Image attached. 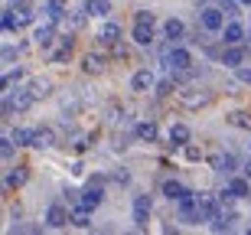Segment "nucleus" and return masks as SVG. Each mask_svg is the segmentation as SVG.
<instances>
[{
	"label": "nucleus",
	"mask_w": 251,
	"mask_h": 235,
	"mask_svg": "<svg viewBox=\"0 0 251 235\" xmlns=\"http://www.w3.org/2000/svg\"><path fill=\"white\" fill-rule=\"evenodd\" d=\"M134 23H150V26H157V17H153L150 10H137V13H134Z\"/></svg>",
	"instance_id": "nucleus-31"
},
{
	"label": "nucleus",
	"mask_w": 251,
	"mask_h": 235,
	"mask_svg": "<svg viewBox=\"0 0 251 235\" xmlns=\"http://www.w3.org/2000/svg\"><path fill=\"white\" fill-rule=\"evenodd\" d=\"M248 151H251V144H248Z\"/></svg>",
	"instance_id": "nucleus-38"
},
{
	"label": "nucleus",
	"mask_w": 251,
	"mask_h": 235,
	"mask_svg": "<svg viewBox=\"0 0 251 235\" xmlns=\"http://www.w3.org/2000/svg\"><path fill=\"white\" fill-rule=\"evenodd\" d=\"M167 59H170V66L173 69H179V72H186V69H193L196 62H193V52H189L186 46H170V52H167Z\"/></svg>",
	"instance_id": "nucleus-6"
},
{
	"label": "nucleus",
	"mask_w": 251,
	"mask_h": 235,
	"mask_svg": "<svg viewBox=\"0 0 251 235\" xmlns=\"http://www.w3.org/2000/svg\"><path fill=\"white\" fill-rule=\"evenodd\" d=\"M225 189H228V193H232L235 199H245V196L251 193V180L245 177V173H242V177H228V183H225Z\"/></svg>",
	"instance_id": "nucleus-14"
},
{
	"label": "nucleus",
	"mask_w": 251,
	"mask_h": 235,
	"mask_svg": "<svg viewBox=\"0 0 251 235\" xmlns=\"http://www.w3.org/2000/svg\"><path fill=\"white\" fill-rule=\"evenodd\" d=\"M242 173H245V177L251 180V157H248V163H245V167H242Z\"/></svg>",
	"instance_id": "nucleus-36"
},
{
	"label": "nucleus",
	"mask_w": 251,
	"mask_h": 235,
	"mask_svg": "<svg viewBox=\"0 0 251 235\" xmlns=\"http://www.w3.org/2000/svg\"><path fill=\"white\" fill-rule=\"evenodd\" d=\"M235 72H238V78H242V82H248V85H251V69H248V66L235 69Z\"/></svg>",
	"instance_id": "nucleus-33"
},
{
	"label": "nucleus",
	"mask_w": 251,
	"mask_h": 235,
	"mask_svg": "<svg viewBox=\"0 0 251 235\" xmlns=\"http://www.w3.org/2000/svg\"><path fill=\"white\" fill-rule=\"evenodd\" d=\"M212 170L219 173V177H235V170H238V160H235V154H215L212 157Z\"/></svg>",
	"instance_id": "nucleus-7"
},
{
	"label": "nucleus",
	"mask_w": 251,
	"mask_h": 235,
	"mask_svg": "<svg viewBox=\"0 0 251 235\" xmlns=\"http://www.w3.org/2000/svg\"><path fill=\"white\" fill-rule=\"evenodd\" d=\"M13 56H20V46L13 49V46H3V66H10L13 62Z\"/></svg>",
	"instance_id": "nucleus-32"
},
{
	"label": "nucleus",
	"mask_w": 251,
	"mask_h": 235,
	"mask_svg": "<svg viewBox=\"0 0 251 235\" xmlns=\"http://www.w3.org/2000/svg\"><path fill=\"white\" fill-rule=\"evenodd\" d=\"M20 78H23V72H20V69H10L7 76H3V92H10L13 82H20Z\"/></svg>",
	"instance_id": "nucleus-30"
},
{
	"label": "nucleus",
	"mask_w": 251,
	"mask_h": 235,
	"mask_svg": "<svg viewBox=\"0 0 251 235\" xmlns=\"http://www.w3.org/2000/svg\"><path fill=\"white\" fill-rule=\"evenodd\" d=\"M225 13L219 3H205L202 10H199V26H202V33H222L225 29Z\"/></svg>",
	"instance_id": "nucleus-1"
},
{
	"label": "nucleus",
	"mask_w": 251,
	"mask_h": 235,
	"mask_svg": "<svg viewBox=\"0 0 251 235\" xmlns=\"http://www.w3.org/2000/svg\"><path fill=\"white\" fill-rule=\"evenodd\" d=\"M20 26L23 23H20V17H13V7H3V33H17Z\"/></svg>",
	"instance_id": "nucleus-22"
},
{
	"label": "nucleus",
	"mask_w": 251,
	"mask_h": 235,
	"mask_svg": "<svg viewBox=\"0 0 251 235\" xmlns=\"http://www.w3.org/2000/svg\"><path fill=\"white\" fill-rule=\"evenodd\" d=\"M33 43H36L39 49H49L52 43H56V23L49 20V23H43V26L33 29Z\"/></svg>",
	"instance_id": "nucleus-9"
},
{
	"label": "nucleus",
	"mask_w": 251,
	"mask_h": 235,
	"mask_svg": "<svg viewBox=\"0 0 251 235\" xmlns=\"http://www.w3.org/2000/svg\"><path fill=\"white\" fill-rule=\"evenodd\" d=\"M137 137L140 141H157V124L153 121H140L137 124Z\"/></svg>",
	"instance_id": "nucleus-23"
},
{
	"label": "nucleus",
	"mask_w": 251,
	"mask_h": 235,
	"mask_svg": "<svg viewBox=\"0 0 251 235\" xmlns=\"http://www.w3.org/2000/svg\"><path fill=\"white\" fill-rule=\"evenodd\" d=\"M13 147H17V141H13L10 134H3V141H0V157L10 160V157H13Z\"/></svg>",
	"instance_id": "nucleus-28"
},
{
	"label": "nucleus",
	"mask_w": 251,
	"mask_h": 235,
	"mask_svg": "<svg viewBox=\"0 0 251 235\" xmlns=\"http://www.w3.org/2000/svg\"><path fill=\"white\" fill-rule=\"evenodd\" d=\"M85 13L88 17H108L111 13V0H85Z\"/></svg>",
	"instance_id": "nucleus-19"
},
{
	"label": "nucleus",
	"mask_w": 251,
	"mask_h": 235,
	"mask_svg": "<svg viewBox=\"0 0 251 235\" xmlns=\"http://www.w3.org/2000/svg\"><path fill=\"white\" fill-rule=\"evenodd\" d=\"M150 212H153V199L147 196V193H140V196H134V226L144 229L147 226Z\"/></svg>",
	"instance_id": "nucleus-5"
},
{
	"label": "nucleus",
	"mask_w": 251,
	"mask_h": 235,
	"mask_svg": "<svg viewBox=\"0 0 251 235\" xmlns=\"http://www.w3.org/2000/svg\"><path fill=\"white\" fill-rule=\"evenodd\" d=\"M10 137L17 141V147H29V141H33V131H29V128H17V131H10Z\"/></svg>",
	"instance_id": "nucleus-25"
},
{
	"label": "nucleus",
	"mask_w": 251,
	"mask_h": 235,
	"mask_svg": "<svg viewBox=\"0 0 251 235\" xmlns=\"http://www.w3.org/2000/svg\"><path fill=\"white\" fill-rule=\"evenodd\" d=\"M130 39H134L137 46H153V26H150V23H134Z\"/></svg>",
	"instance_id": "nucleus-17"
},
{
	"label": "nucleus",
	"mask_w": 251,
	"mask_h": 235,
	"mask_svg": "<svg viewBox=\"0 0 251 235\" xmlns=\"http://www.w3.org/2000/svg\"><path fill=\"white\" fill-rule=\"evenodd\" d=\"M26 167H13V170H7V177H3V186L7 189H17V186H23L26 183Z\"/></svg>",
	"instance_id": "nucleus-20"
},
{
	"label": "nucleus",
	"mask_w": 251,
	"mask_h": 235,
	"mask_svg": "<svg viewBox=\"0 0 251 235\" xmlns=\"http://www.w3.org/2000/svg\"><path fill=\"white\" fill-rule=\"evenodd\" d=\"M189 141H193V131H189L186 124H173V128H170V147H173V151H183Z\"/></svg>",
	"instance_id": "nucleus-12"
},
{
	"label": "nucleus",
	"mask_w": 251,
	"mask_h": 235,
	"mask_svg": "<svg viewBox=\"0 0 251 235\" xmlns=\"http://www.w3.org/2000/svg\"><path fill=\"white\" fill-rule=\"evenodd\" d=\"M98 39H101L104 46H114V43H121V23H118V20H104L101 29H98Z\"/></svg>",
	"instance_id": "nucleus-10"
},
{
	"label": "nucleus",
	"mask_w": 251,
	"mask_h": 235,
	"mask_svg": "<svg viewBox=\"0 0 251 235\" xmlns=\"http://www.w3.org/2000/svg\"><path fill=\"white\" fill-rule=\"evenodd\" d=\"M242 3H245V7H251V0H242Z\"/></svg>",
	"instance_id": "nucleus-37"
},
{
	"label": "nucleus",
	"mask_w": 251,
	"mask_h": 235,
	"mask_svg": "<svg viewBox=\"0 0 251 235\" xmlns=\"http://www.w3.org/2000/svg\"><path fill=\"white\" fill-rule=\"evenodd\" d=\"M183 154H186V160H199V157H202V154L196 151V147H189V144H186V147H183Z\"/></svg>",
	"instance_id": "nucleus-34"
},
{
	"label": "nucleus",
	"mask_w": 251,
	"mask_h": 235,
	"mask_svg": "<svg viewBox=\"0 0 251 235\" xmlns=\"http://www.w3.org/2000/svg\"><path fill=\"white\" fill-rule=\"evenodd\" d=\"M160 193H163L170 203H176V199H183L189 193V186H183L179 180H163V183H160Z\"/></svg>",
	"instance_id": "nucleus-15"
},
{
	"label": "nucleus",
	"mask_w": 251,
	"mask_h": 235,
	"mask_svg": "<svg viewBox=\"0 0 251 235\" xmlns=\"http://www.w3.org/2000/svg\"><path fill=\"white\" fill-rule=\"evenodd\" d=\"M72 226L88 229V226H92V209L82 206V203H78V206H72Z\"/></svg>",
	"instance_id": "nucleus-21"
},
{
	"label": "nucleus",
	"mask_w": 251,
	"mask_h": 235,
	"mask_svg": "<svg viewBox=\"0 0 251 235\" xmlns=\"http://www.w3.org/2000/svg\"><path fill=\"white\" fill-rule=\"evenodd\" d=\"M101 203H104V186H101V180H98V183L92 180V186H88V189L82 193V206H88V209H98Z\"/></svg>",
	"instance_id": "nucleus-11"
},
{
	"label": "nucleus",
	"mask_w": 251,
	"mask_h": 235,
	"mask_svg": "<svg viewBox=\"0 0 251 235\" xmlns=\"http://www.w3.org/2000/svg\"><path fill=\"white\" fill-rule=\"evenodd\" d=\"M248 36H251V29H248Z\"/></svg>",
	"instance_id": "nucleus-39"
},
{
	"label": "nucleus",
	"mask_w": 251,
	"mask_h": 235,
	"mask_svg": "<svg viewBox=\"0 0 251 235\" xmlns=\"http://www.w3.org/2000/svg\"><path fill=\"white\" fill-rule=\"evenodd\" d=\"M219 7L228 20H238V7H242V0H219Z\"/></svg>",
	"instance_id": "nucleus-27"
},
{
	"label": "nucleus",
	"mask_w": 251,
	"mask_h": 235,
	"mask_svg": "<svg viewBox=\"0 0 251 235\" xmlns=\"http://www.w3.org/2000/svg\"><path fill=\"white\" fill-rule=\"evenodd\" d=\"M163 36L170 39V46H176V43H183V36H186V23L179 17H170L167 23H163Z\"/></svg>",
	"instance_id": "nucleus-8"
},
{
	"label": "nucleus",
	"mask_w": 251,
	"mask_h": 235,
	"mask_svg": "<svg viewBox=\"0 0 251 235\" xmlns=\"http://www.w3.org/2000/svg\"><path fill=\"white\" fill-rule=\"evenodd\" d=\"M130 88H134L137 95L150 92V88H153V72H150V69H137L134 78H130Z\"/></svg>",
	"instance_id": "nucleus-16"
},
{
	"label": "nucleus",
	"mask_w": 251,
	"mask_h": 235,
	"mask_svg": "<svg viewBox=\"0 0 251 235\" xmlns=\"http://www.w3.org/2000/svg\"><path fill=\"white\" fill-rule=\"evenodd\" d=\"M248 39V26L245 23H238V20H228L222 29V46H238V43H245Z\"/></svg>",
	"instance_id": "nucleus-3"
},
{
	"label": "nucleus",
	"mask_w": 251,
	"mask_h": 235,
	"mask_svg": "<svg viewBox=\"0 0 251 235\" xmlns=\"http://www.w3.org/2000/svg\"><path fill=\"white\" fill-rule=\"evenodd\" d=\"M52 144H56V134H52V128H33V141H29V147L46 151V147H52Z\"/></svg>",
	"instance_id": "nucleus-13"
},
{
	"label": "nucleus",
	"mask_w": 251,
	"mask_h": 235,
	"mask_svg": "<svg viewBox=\"0 0 251 235\" xmlns=\"http://www.w3.org/2000/svg\"><path fill=\"white\" fill-rule=\"evenodd\" d=\"M167 92H170V82H160V85H157V95H160V98H163V95H167Z\"/></svg>",
	"instance_id": "nucleus-35"
},
{
	"label": "nucleus",
	"mask_w": 251,
	"mask_h": 235,
	"mask_svg": "<svg viewBox=\"0 0 251 235\" xmlns=\"http://www.w3.org/2000/svg\"><path fill=\"white\" fill-rule=\"evenodd\" d=\"M82 69L88 72V76H101V72H104V56H98V52L82 56Z\"/></svg>",
	"instance_id": "nucleus-18"
},
{
	"label": "nucleus",
	"mask_w": 251,
	"mask_h": 235,
	"mask_svg": "<svg viewBox=\"0 0 251 235\" xmlns=\"http://www.w3.org/2000/svg\"><path fill=\"white\" fill-rule=\"evenodd\" d=\"M228 124H235V128H245V131H251V114H245V111H232V114H228Z\"/></svg>",
	"instance_id": "nucleus-26"
},
{
	"label": "nucleus",
	"mask_w": 251,
	"mask_h": 235,
	"mask_svg": "<svg viewBox=\"0 0 251 235\" xmlns=\"http://www.w3.org/2000/svg\"><path fill=\"white\" fill-rule=\"evenodd\" d=\"M222 66L225 69H242V66H248V59H251V52H248V46L245 43H238V46H222Z\"/></svg>",
	"instance_id": "nucleus-2"
},
{
	"label": "nucleus",
	"mask_w": 251,
	"mask_h": 235,
	"mask_svg": "<svg viewBox=\"0 0 251 235\" xmlns=\"http://www.w3.org/2000/svg\"><path fill=\"white\" fill-rule=\"evenodd\" d=\"M46 13H49V20H52V23H59V20L65 17V0H49Z\"/></svg>",
	"instance_id": "nucleus-24"
},
{
	"label": "nucleus",
	"mask_w": 251,
	"mask_h": 235,
	"mask_svg": "<svg viewBox=\"0 0 251 235\" xmlns=\"http://www.w3.org/2000/svg\"><path fill=\"white\" fill-rule=\"evenodd\" d=\"M69 222H72V209H65L62 203H52L46 209V226L49 229H65Z\"/></svg>",
	"instance_id": "nucleus-4"
},
{
	"label": "nucleus",
	"mask_w": 251,
	"mask_h": 235,
	"mask_svg": "<svg viewBox=\"0 0 251 235\" xmlns=\"http://www.w3.org/2000/svg\"><path fill=\"white\" fill-rule=\"evenodd\" d=\"M29 92H33V98H43V95H49V82L36 78V82H29Z\"/></svg>",
	"instance_id": "nucleus-29"
}]
</instances>
